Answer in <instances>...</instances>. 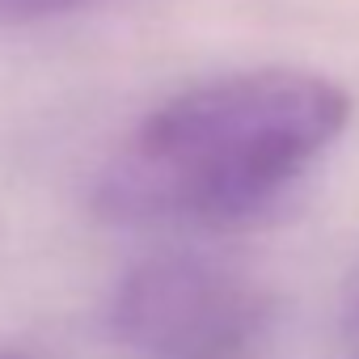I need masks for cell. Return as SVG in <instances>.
<instances>
[{
  "label": "cell",
  "mask_w": 359,
  "mask_h": 359,
  "mask_svg": "<svg viewBox=\"0 0 359 359\" xmlns=\"http://www.w3.org/2000/svg\"><path fill=\"white\" fill-rule=\"evenodd\" d=\"M97 5H110V0H0V22H51L89 13Z\"/></svg>",
  "instance_id": "3957f363"
},
{
  "label": "cell",
  "mask_w": 359,
  "mask_h": 359,
  "mask_svg": "<svg viewBox=\"0 0 359 359\" xmlns=\"http://www.w3.org/2000/svg\"><path fill=\"white\" fill-rule=\"evenodd\" d=\"M346 118V89L300 68L195 85L123 140L102 169L97 212L118 224L250 220L334 148Z\"/></svg>",
  "instance_id": "6da1fadb"
},
{
  "label": "cell",
  "mask_w": 359,
  "mask_h": 359,
  "mask_svg": "<svg viewBox=\"0 0 359 359\" xmlns=\"http://www.w3.org/2000/svg\"><path fill=\"white\" fill-rule=\"evenodd\" d=\"M266 296L203 258H152L114 296V338L140 359H250Z\"/></svg>",
  "instance_id": "7a4b0ae2"
}]
</instances>
